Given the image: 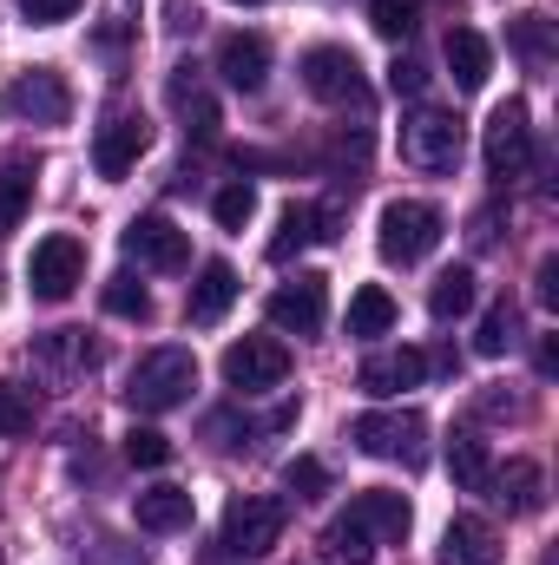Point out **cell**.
<instances>
[{
    "label": "cell",
    "mask_w": 559,
    "mask_h": 565,
    "mask_svg": "<svg viewBox=\"0 0 559 565\" xmlns=\"http://www.w3.org/2000/svg\"><path fill=\"white\" fill-rule=\"evenodd\" d=\"M191 388H198V355L178 349V342H165V349H145L139 355V369L126 382V402L139 415H165V408H184Z\"/></svg>",
    "instance_id": "obj_1"
},
{
    "label": "cell",
    "mask_w": 559,
    "mask_h": 565,
    "mask_svg": "<svg viewBox=\"0 0 559 565\" xmlns=\"http://www.w3.org/2000/svg\"><path fill=\"white\" fill-rule=\"evenodd\" d=\"M283 526H289V507L277 493H238L224 507V540L218 546L238 553V559H264V553L283 546Z\"/></svg>",
    "instance_id": "obj_2"
},
{
    "label": "cell",
    "mask_w": 559,
    "mask_h": 565,
    "mask_svg": "<svg viewBox=\"0 0 559 565\" xmlns=\"http://www.w3.org/2000/svg\"><path fill=\"white\" fill-rule=\"evenodd\" d=\"M349 440L369 460H402V467L428 460V422H421L415 408H369V415L349 422Z\"/></svg>",
    "instance_id": "obj_3"
},
{
    "label": "cell",
    "mask_w": 559,
    "mask_h": 565,
    "mask_svg": "<svg viewBox=\"0 0 559 565\" xmlns=\"http://www.w3.org/2000/svg\"><path fill=\"white\" fill-rule=\"evenodd\" d=\"M441 211L428 204V198H395V204H382V224H376V244H382V257L389 264H421V257H434V244H441Z\"/></svg>",
    "instance_id": "obj_4"
},
{
    "label": "cell",
    "mask_w": 559,
    "mask_h": 565,
    "mask_svg": "<svg viewBox=\"0 0 559 565\" xmlns=\"http://www.w3.org/2000/svg\"><path fill=\"white\" fill-rule=\"evenodd\" d=\"M224 388H238V395H271L289 382V349H283L277 335H244V342H231L224 349Z\"/></svg>",
    "instance_id": "obj_5"
},
{
    "label": "cell",
    "mask_w": 559,
    "mask_h": 565,
    "mask_svg": "<svg viewBox=\"0 0 559 565\" xmlns=\"http://www.w3.org/2000/svg\"><path fill=\"white\" fill-rule=\"evenodd\" d=\"M80 282H86V244H80L73 231H53V237H40V244H33L27 289H33L40 302H66Z\"/></svg>",
    "instance_id": "obj_6"
},
{
    "label": "cell",
    "mask_w": 559,
    "mask_h": 565,
    "mask_svg": "<svg viewBox=\"0 0 559 565\" xmlns=\"http://www.w3.org/2000/svg\"><path fill=\"white\" fill-rule=\"evenodd\" d=\"M0 106H7L13 119H27V126H66V119H73V86H66V73L33 66V73H20V79L7 86Z\"/></svg>",
    "instance_id": "obj_7"
},
{
    "label": "cell",
    "mask_w": 559,
    "mask_h": 565,
    "mask_svg": "<svg viewBox=\"0 0 559 565\" xmlns=\"http://www.w3.org/2000/svg\"><path fill=\"white\" fill-rule=\"evenodd\" d=\"M481 158H487V178H500V184L534 164V126H527V106H520V99L494 106L487 139H481Z\"/></svg>",
    "instance_id": "obj_8"
},
{
    "label": "cell",
    "mask_w": 559,
    "mask_h": 565,
    "mask_svg": "<svg viewBox=\"0 0 559 565\" xmlns=\"http://www.w3.org/2000/svg\"><path fill=\"white\" fill-rule=\"evenodd\" d=\"M461 119L454 113H415L409 126H402V158L415 164V171H454L461 164Z\"/></svg>",
    "instance_id": "obj_9"
},
{
    "label": "cell",
    "mask_w": 559,
    "mask_h": 565,
    "mask_svg": "<svg viewBox=\"0 0 559 565\" xmlns=\"http://www.w3.org/2000/svg\"><path fill=\"white\" fill-rule=\"evenodd\" d=\"M119 244H126V257H133V264H145V270H184V264H191V244H184V231H178L165 211H145V217H133Z\"/></svg>",
    "instance_id": "obj_10"
},
{
    "label": "cell",
    "mask_w": 559,
    "mask_h": 565,
    "mask_svg": "<svg viewBox=\"0 0 559 565\" xmlns=\"http://www.w3.org/2000/svg\"><path fill=\"white\" fill-rule=\"evenodd\" d=\"M342 520L369 540V546H395V540H409V526H415V513H409V500L402 493H389V487H369V493H356L349 507H342Z\"/></svg>",
    "instance_id": "obj_11"
},
{
    "label": "cell",
    "mask_w": 559,
    "mask_h": 565,
    "mask_svg": "<svg viewBox=\"0 0 559 565\" xmlns=\"http://www.w3.org/2000/svg\"><path fill=\"white\" fill-rule=\"evenodd\" d=\"M271 322H277V329H289V335H316V329L329 322V277L296 270V277L271 296Z\"/></svg>",
    "instance_id": "obj_12"
},
{
    "label": "cell",
    "mask_w": 559,
    "mask_h": 565,
    "mask_svg": "<svg viewBox=\"0 0 559 565\" xmlns=\"http://www.w3.org/2000/svg\"><path fill=\"white\" fill-rule=\"evenodd\" d=\"M145 145H151V126H145L139 113H113V119L93 132V171H99L106 184H119V178L145 158Z\"/></svg>",
    "instance_id": "obj_13"
},
{
    "label": "cell",
    "mask_w": 559,
    "mask_h": 565,
    "mask_svg": "<svg viewBox=\"0 0 559 565\" xmlns=\"http://www.w3.org/2000/svg\"><path fill=\"white\" fill-rule=\"evenodd\" d=\"M303 93L323 99V106L356 99V93H362V66H356V53H349V46H309V53H303Z\"/></svg>",
    "instance_id": "obj_14"
},
{
    "label": "cell",
    "mask_w": 559,
    "mask_h": 565,
    "mask_svg": "<svg viewBox=\"0 0 559 565\" xmlns=\"http://www.w3.org/2000/svg\"><path fill=\"white\" fill-rule=\"evenodd\" d=\"M421 375H428V355H421V349H376V355L356 369V388L376 395V402H395L402 388H421Z\"/></svg>",
    "instance_id": "obj_15"
},
{
    "label": "cell",
    "mask_w": 559,
    "mask_h": 565,
    "mask_svg": "<svg viewBox=\"0 0 559 565\" xmlns=\"http://www.w3.org/2000/svg\"><path fill=\"white\" fill-rule=\"evenodd\" d=\"M218 73L231 93H264L271 79V40L264 33H224L218 40Z\"/></svg>",
    "instance_id": "obj_16"
},
{
    "label": "cell",
    "mask_w": 559,
    "mask_h": 565,
    "mask_svg": "<svg viewBox=\"0 0 559 565\" xmlns=\"http://www.w3.org/2000/svg\"><path fill=\"white\" fill-rule=\"evenodd\" d=\"M231 302H238V270H231V264H204L198 282H191V296H184V316H191L198 329H218V322L231 316Z\"/></svg>",
    "instance_id": "obj_17"
},
{
    "label": "cell",
    "mask_w": 559,
    "mask_h": 565,
    "mask_svg": "<svg viewBox=\"0 0 559 565\" xmlns=\"http://www.w3.org/2000/svg\"><path fill=\"white\" fill-rule=\"evenodd\" d=\"M441 565H500V533H494L487 520H474V513L447 520V533H441Z\"/></svg>",
    "instance_id": "obj_18"
},
{
    "label": "cell",
    "mask_w": 559,
    "mask_h": 565,
    "mask_svg": "<svg viewBox=\"0 0 559 565\" xmlns=\"http://www.w3.org/2000/svg\"><path fill=\"white\" fill-rule=\"evenodd\" d=\"M487 487H494V500H500L507 513H540V507H547V473H540V460H507V467L487 473Z\"/></svg>",
    "instance_id": "obj_19"
},
{
    "label": "cell",
    "mask_w": 559,
    "mask_h": 565,
    "mask_svg": "<svg viewBox=\"0 0 559 565\" xmlns=\"http://www.w3.org/2000/svg\"><path fill=\"white\" fill-rule=\"evenodd\" d=\"M447 66H454V86L461 93H481L487 73H494V46L474 26H447Z\"/></svg>",
    "instance_id": "obj_20"
},
{
    "label": "cell",
    "mask_w": 559,
    "mask_h": 565,
    "mask_svg": "<svg viewBox=\"0 0 559 565\" xmlns=\"http://www.w3.org/2000/svg\"><path fill=\"white\" fill-rule=\"evenodd\" d=\"M316 237H336L329 231V211H316V204H283L277 217V237H271V264H289L303 244H316Z\"/></svg>",
    "instance_id": "obj_21"
},
{
    "label": "cell",
    "mask_w": 559,
    "mask_h": 565,
    "mask_svg": "<svg viewBox=\"0 0 559 565\" xmlns=\"http://www.w3.org/2000/svg\"><path fill=\"white\" fill-rule=\"evenodd\" d=\"M133 520L145 533H184L191 526V493L184 487H145L133 500Z\"/></svg>",
    "instance_id": "obj_22"
},
{
    "label": "cell",
    "mask_w": 559,
    "mask_h": 565,
    "mask_svg": "<svg viewBox=\"0 0 559 565\" xmlns=\"http://www.w3.org/2000/svg\"><path fill=\"white\" fill-rule=\"evenodd\" d=\"M33 362H40V369H53V375H80V369H93V362H99V349L86 342V329H53V335H40V342H33Z\"/></svg>",
    "instance_id": "obj_23"
},
{
    "label": "cell",
    "mask_w": 559,
    "mask_h": 565,
    "mask_svg": "<svg viewBox=\"0 0 559 565\" xmlns=\"http://www.w3.org/2000/svg\"><path fill=\"white\" fill-rule=\"evenodd\" d=\"M395 316H402V309H395V296H389L382 282H362V289L349 296V335H356V342L389 335V329H395Z\"/></svg>",
    "instance_id": "obj_24"
},
{
    "label": "cell",
    "mask_w": 559,
    "mask_h": 565,
    "mask_svg": "<svg viewBox=\"0 0 559 565\" xmlns=\"http://www.w3.org/2000/svg\"><path fill=\"white\" fill-rule=\"evenodd\" d=\"M447 473H454V487H467V493H481V487H487L494 460H487V440H481L474 427H461V434L447 440Z\"/></svg>",
    "instance_id": "obj_25"
},
{
    "label": "cell",
    "mask_w": 559,
    "mask_h": 565,
    "mask_svg": "<svg viewBox=\"0 0 559 565\" xmlns=\"http://www.w3.org/2000/svg\"><path fill=\"white\" fill-rule=\"evenodd\" d=\"M474 296H481V289H474V270H441L434 289H428V316H434V322H461V316L474 309Z\"/></svg>",
    "instance_id": "obj_26"
},
{
    "label": "cell",
    "mask_w": 559,
    "mask_h": 565,
    "mask_svg": "<svg viewBox=\"0 0 559 565\" xmlns=\"http://www.w3.org/2000/svg\"><path fill=\"white\" fill-rule=\"evenodd\" d=\"M27 204H33V164L27 158H7V171H0V237L20 231Z\"/></svg>",
    "instance_id": "obj_27"
},
{
    "label": "cell",
    "mask_w": 559,
    "mask_h": 565,
    "mask_svg": "<svg viewBox=\"0 0 559 565\" xmlns=\"http://www.w3.org/2000/svg\"><path fill=\"white\" fill-rule=\"evenodd\" d=\"M514 342H520V309H514V302H494V309L481 316V335H474V355H487V362H494V355H507Z\"/></svg>",
    "instance_id": "obj_28"
},
{
    "label": "cell",
    "mask_w": 559,
    "mask_h": 565,
    "mask_svg": "<svg viewBox=\"0 0 559 565\" xmlns=\"http://www.w3.org/2000/svg\"><path fill=\"white\" fill-rule=\"evenodd\" d=\"M421 7H428V0H369V26H376L382 40H409L421 26Z\"/></svg>",
    "instance_id": "obj_29"
},
{
    "label": "cell",
    "mask_w": 559,
    "mask_h": 565,
    "mask_svg": "<svg viewBox=\"0 0 559 565\" xmlns=\"http://www.w3.org/2000/svg\"><path fill=\"white\" fill-rule=\"evenodd\" d=\"M211 217H218V231H244L251 217H257V191L238 178V184H224L218 198H211Z\"/></svg>",
    "instance_id": "obj_30"
},
{
    "label": "cell",
    "mask_w": 559,
    "mask_h": 565,
    "mask_svg": "<svg viewBox=\"0 0 559 565\" xmlns=\"http://www.w3.org/2000/svg\"><path fill=\"white\" fill-rule=\"evenodd\" d=\"M106 309L126 316V322H145V316H151V289H145L139 277H113L106 282Z\"/></svg>",
    "instance_id": "obj_31"
},
{
    "label": "cell",
    "mask_w": 559,
    "mask_h": 565,
    "mask_svg": "<svg viewBox=\"0 0 559 565\" xmlns=\"http://www.w3.org/2000/svg\"><path fill=\"white\" fill-rule=\"evenodd\" d=\"M283 487H289L296 500H316V493H329V467L309 460V454H296V460L283 467Z\"/></svg>",
    "instance_id": "obj_32"
},
{
    "label": "cell",
    "mask_w": 559,
    "mask_h": 565,
    "mask_svg": "<svg viewBox=\"0 0 559 565\" xmlns=\"http://www.w3.org/2000/svg\"><path fill=\"white\" fill-rule=\"evenodd\" d=\"M0 434H7V440L33 434V402H27V388H13V382H0Z\"/></svg>",
    "instance_id": "obj_33"
},
{
    "label": "cell",
    "mask_w": 559,
    "mask_h": 565,
    "mask_svg": "<svg viewBox=\"0 0 559 565\" xmlns=\"http://www.w3.org/2000/svg\"><path fill=\"white\" fill-rule=\"evenodd\" d=\"M323 540H329V553H336V559H349V565H369V559H376V546H369V540H362L342 513L329 520V533H323Z\"/></svg>",
    "instance_id": "obj_34"
},
{
    "label": "cell",
    "mask_w": 559,
    "mask_h": 565,
    "mask_svg": "<svg viewBox=\"0 0 559 565\" xmlns=\"http://www.w3.org/2000/svg\"><path fill=\"white\" fill-rule=\"evenodd\" d=\"M514 46L527 66H547V13H520L514 20Z\"/></svg>",
    "instance_id": "obj_35"
},
{
    "label": "cell",
    "mask_w": 559,
    "mask_h": 565,
    "mask_svg": "<svg viewBox=\"0 0 559 565\" xmlns=\"http://www.w3.org/2000/svg\"><path fill=\"white\" fill-rule=\"evenodd\" d=\"M126 460H133V467H165V460H171V440H165L158 427H133V434H126Z\"/></svg>",
    "instance_id": "obj_36"
},
{
    "label": "cell",
    "mask_w": 559,
    "mask_h": 565,
    "mask_svg": "<svg viewBox=\"0 0 559 565\" xmlns=\"http://www.w3.org/2000/svg\"><path fill=\"white\" fill-rule=\"evenodd\" d=\"M389 86H395L402 99H421V93H428V66H421V60H395V66H389Z\"/></svg>",
    "instance_id": "obj_37"
},
{
    "label": "cell",
    "mask_w": 559,
    "mask_h": 565,
    "mask_svg": "<svg viewBox=\"0 0 559 565\" xmlns=\"http://www.w3.org/2000/svg\"><path fill=\"white\" fill-rule=\"evenodd\" d=\"M20 13H27L33 26H60V20L80 13V0H20Z\"/></svg>",
    "instance_id": "obj_38"
},
{
    "label": "cell",
    "mask_w": 559,
    "mask_h": 565,
    "mask_svg": "<svg viewBox=\"0 0 559 565\" xmlns=\"http://www.w3.org/2000/svg\"><path fill=\"white\" fill-rule=\"evenodd\" d=\"M540 302H547V309H559V257H540Z\"/></svg>",
    "instance_id": "obj_39"
},
{
    "label": "cell",
    "mask_w": 559,
    "mask_h": 565,
    "mask_svg": "<svg viewBox=\"0 0 559 565\" xmlns=\"http://www.w3.org/2000/svg\"><path fill=\"white\" fill-rule=\"evenodd\" d=\"M165 26H171V33H191V26H198V0H171V7H165Z\"/></svg>",
    "instance_id": "obj_40"
},
{
    "label": "cell",
    "mask_w": 559,
    "mask_h": 565,
    "mask_svg": "<svg viewBox=\"0 0 559 565\" xmlns=\"http://www.w3.org/2000/svg\"><path fill=\"white\" fill-rule=\"evenodd\" d=\"M481 415H514V395H500V388H487V395H481Z\"/></svg>",
    "instance_id": "obj_41"
},
{
    "label": "cell",
    "mask_w": 559,
    "mask_h": 565,
    "mask_svg": "<svg viewBox=\"0 0 559 565\" xmlns=\"http://www.w3.org/2000/svg\"><path fill=\"white\" fill-rule=\"evenodd\" d=\"M231 7H264V0H231Z\"/></svg>",
    "instance_id": "obj_42"
}]
</instances>
